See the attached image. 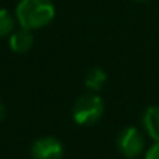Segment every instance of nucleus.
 Listing matches in <instances>:
<instances>
[{
	"instance_id": "7",
	"label": "nucleus",
	"mask_w": 159,
	"mask_h": 159,
	"mask_svg": "<svg viewBox=\"0 0 159 159\" xmlns=\"http://www.w3.org/2000/svg\"><path fill=\"white\" fill-rule=\"evenodd\" d=\"M107 82V74L102 68H93L85 76V87L91 91H99Z\"/></svg>"
},
{
	"instance_id": "2",
	"label": "nucleus",
	"mask_w": 159,
	"mask_h": 159,
	"mask_svg": "<svg viewBox=\"0 0 159 159\" xmlns=\"http://www.w3.org/2000/svg\"><path fill=\"white\" fill-rule=\"evenodd\" d=\"M104 110L105 104L102 98L98 96L96 93H91L80 96L74 102L71 116L77 125H93L101 120V117L104 116Z\"/></svg>"
},
{
	"instance_id": "1",
	"label": "nucleus",
	"mask_w": 159,
	"mask_h": 159,
	"mask_svg": "<svg viewBox=\"0 0 159 159\" xmlns=\"http://www.w3.org/2000/svg\"><path fill=\"white\" fill-rule=\"evenodd\" d=\"M56 16L51 0H20L16 6V20L20 28L34 31L53 22Z\"/></svg>"
},
{
	"instance_id": "9",
	"label": "nucleus",
	"mask_w": 159,
	"mask_h": 159,
	"mask_svg": "<svg viewBox=\"0 0 159 159\" xmlns=\"http://www.w3.org/2000/svg\"><path fill=\"white\" fill-rule=\"evenodd\" d=\"M145 159H159V142H155L145 153Z\"/></svg>"
},
{
	"instance_id": "5",
	"label": "nucleus",
	"mask_w": 159,
	"mask_h": 159,
	"mask_svg": "<svg viewBox=\"0 0 159 159\" xmlns=\"http://www.w3.org/2000/svg\"><path fill=\"white\" fill-rule=\"evenodd\" d=\"M9 48L11 51L17 54H23V53H28L33 45H34V36L30 30H25V28H20V30H14L9 37Z\"/></svg>"
},
{
	"instance_id": "3",
	"label": "nucleus",
	"mask_w": 159,
	"mask_h": 159,
	"mask_svg": "<svg viewBox=\"0 0 159 159\" xmlns=\"http://www.w3.org/2000/svg\"><path fill=\"white\" fill-rule=\"evenodd\" d=\"M145 141L144 136L141 134V131L134 127H127L120 131L119 138H117V148L122 153V156L127 159H134L138 158L142 150H144Z\"/></svg>"
},
{
	"instance_id": "11",
	"label": "nucleus",
	"mask_w": 159,
	"mask_h": 159,
	"mask_svg": "<svg viewBox=\"0 0 159 159\" xmlns=\"http://www.w3.org/2000/svg\"><path fill=\"white\" fill-rule=\"evenodd\" d=\"M138 2H145V0H138Z\"/></svg>"
},
{
	"instance_id": "10",
	"label": "nucleus",
	"mask_w": 159,
	"mask_h": 159,
	"mask_svg": "<svg viewBox=\"0 0 159 159\" xmlns=\"http://www.w3.org/2000/svg\"><path fill=\"white\" fill-rule=\"evenodd\" d=\"M5 114H6V108H5V105L0 102V122L5 119Z\"/></svg>"
},
{
	"instance_id": "6",
	"label": "nucleus",
	"mask_w": 159,
	"mask_h": 159,
	"mask_svg": "<svg viewBox=\"0 0 159 159\" xmlns=\"http://www.w3.org/2000/svg\"><path fill=\"white\" fill-rule=\"evenodd\" d=\"M142 124L148 136L155 142H159V107H148L145 110Z\"/></svg>"
},
{
	"instance_id": "8",
	"label": "nucleus",
	"mask_w": 159,
	"mask_h": 159,
	"mask_svg": "<svg viewBox=\"0 0 159 159\" xmlns=\"http://www.w3.org/2000/svg\"><path fill=\"white\" fill-rule=\"evenodd\" d=\"M14 17L9 11L0 8V39L9 37V34L14 31Z\"/></svg>"
},
{
	"instance_id": "4",
	"label": "nucleus",
	"mask_w": 159,
	"mask_h": 159,
	"mask_svg": "<svg viewBox=\"0 0 159 159\" xmlns=\"http://www.w3.org/2000/svg\"><path fill=\"white\" fill-rule=\"evenodd\" d=\"M33 159H62L63 158V145L59 139L53 136H43L34 141L31 147Z\"/></svg>"
}]
</instances>
